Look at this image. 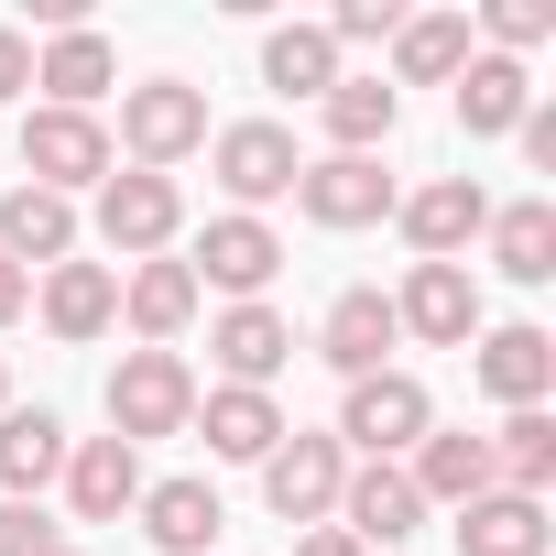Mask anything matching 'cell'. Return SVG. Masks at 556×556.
<instances>
[{
  "label": "cell",
  "mask_w": 556,
  "mask_h": 556,
  "mask_svg": "<svg viewBox=\"0 0 556 556\" xmlns=\"http://www.w3.org/2000/svg\"><path fill=\"white\" fill-rule=\"evenodd\" d=\"M207 175H218V186H229V207L251 218V207H273V197H295L306 153H295V131H285V121H229V131H207Z\"/></svg>",
  "instance_id": "cell-4"
},
{
  "label": "cell",
  "mask_w": 556,
  "mask_h": 556,
  "mask_svg": "<svg viewBox=\"0 0 556 556\" xmlns=\"http://www.w3.org/2000/svg\"><path fill=\"white\" fill-rule=\"evenodd\" d=\"M186 273H197V295L218 285V295H240V306H262V285H273V273H285V240H273L262 218H207L197 229V251H186Z\"/></svg>",
  "instance_id": "cell-7"
},
{
  "label": "cell",
  "mask_w": 556,
  "mask_h": 556,
  "mask_svg": "<svg viewBox=\"0 0 556 556\" xmlns=\"http://www.w3.org/2000/svg\"><path fill=\"white\" fill-rule=\"evenodd\" d=\"M110 77H121V55H110V34H88V23H66V34L34 55L45 110H99V99H110Z\"/></svg>",
  "instance_id": "cell-22"
},
{
  "label": "cell",
  "mask_w": 556,
  "mask_h": 556,
  "mask_svg": "<svg viewBox=\"0 0 556 556\" xmlns=\"http://www.w3.org/2000/svg\"><path fill=\"white\" fill-rule=\"evenodd\" d=\"M207 361H218L240 393H273V371L295 361V328L273 317V306H229V317L207 328Z\"/></svg>",
  "instance_id": "cell-20"
},
{
  "label": "cell",
  "mask_w": 556,
  "mask_h": 556,
  "mask_svg": "<svg viewBox=\"0 0 556 556\" xmlns=\"http://www.w3.org/2000/svg\"><path fill=\"white\" fill-rule=\"evenodd\" d=\"M23 88H34V34H23V23H0V110H12Z\"/></svg>",
  "instance_id": "cell-35"
},
{
  "label": "cell",
  "mask_w": 556,
  "mask_h": 556,
  "mask_svg": "<svg viewBox=\"0 0 556 556\" xmlns=\"http://www.w3.org/2000/svg\"><path fill=\"white\" fill-rule=\"evenodd\" d=\"M197 437H207V458H273L285 447V415H273V393H240V382H218V393H197V415H186Z\"/></svg>",
  "instance_id": "cell-21"
},
{
  "label": "cell",
  "mask_w": 556,
  "mask_h": 556,
  "mask_svg": "<svg viewBox=\"0 0 556 556\" xmlns=\"http://www.w3.org/2000/svg\"><path fill=\"white\" fill-rule=\"evenodd\" d=\"M404 480H415V502H426V513H437V502L458 513V502L502 491V480H491V437H469V426H426V437H415V469H404Z\"/></svg>",
  "instance_id": "cell-16"
},
{
  "label": "cell",
  "mask_w": 556,
  "mask_h": 556,
  "mask_svg": "<svg viewBox=\"0 0 556 556\" xmlns=\"http://www.w3.org/2000/svg\"><path fill=\"white\" fill-rule=\"evenodd\" d=\"M404 34V0H339L328 12V45H393Z\"/></svg>",
  "instance_id": "cell-33"
},
{
  "label": "cell",
  "mask_w": 556,
  "mask_h": 556,
  "mask_svg": "<svg viewBox=\"0 0 556 556\" xmlns=\"http://www.w3.org/2000/svg\"><path fill=\"white\" fill-rule=\"evenodd\" d=\"M55 556H88V545H55Z\"/></svg>",
  "instance_id": "cell-39"
},
{
  "label": "cell",
  "mask_w": 556,
  "mask_h": 556,
  "mask_svg": "<svg viewBox=\"0 0 556 556\" xmlns=\"http://www.w3.org/2000/svg\"><path fill=\"white\" fill-rule=\"evenodd\" d=\"M131 513H142V534H153L164 556H218V523H229L207 480H142Z\"/></svg>",
  "instance_id": "cell-24"
},
{
  "label": "cell",
  "mask_w": 556,
  "mask_h": 556,
  "mask_svg": "<svg viewBox=\"0 0 556 556\" xmlns=\"http://www.w3.org/2000/svg\"><path fill=\"white\" fill-rule=\"evenodd\" d=\"M393 339H404V328H393V295H382V285H350V295L317 317V361H328L339 382H371V371H393V361H382Z\"/></svg>",
  "instance_id": "cell-12"
},
{
  "label": "cell",
  "mask_w": 556,
  "mask_h": 556,
  "mask_svg": "<svg viewBox=\"0 0 556 556\" xmlns=\"http://www.w3.org/2000/svg\"><path fill=\"white\" fill-rule=\"evenodd\" d=\"M295 556H361V545H350L339 523H306V534H295Z\"/></svg>",
  "instance_id": "cell-36"
},
{
  "label": "cell",
  "mask_w": 556,
  "mask_h": 556,
  "mask_svg": "<svg viewBox=\"0 0 556 556\" xmlns=\"http://www.w3.org/2000/svg\"><path fill=\"white\" fill-rule=\"evenodd\" d=\"M317 121H328L339 153H382L393 121H404V99H393V77H339V88L317 99Z\"/></svg>",
  "instance_id": "cell-30"
},
{
  "label": "cell",
  "mask_w": 556,
  "mask_h": 556,
  "mask_svg": "<svg viewBox=\"0 0 556 556\" xmlns=\"http://www.w3.org/2000/svg\"><path fill=\"white\" fill-rule=\"evenodd\" d=\"M121 317H131V339H142V350H175V339L197 328V273H186L175 251L131 262V273H121Z\"/></svg>",
  "instance_id": "cell-14"
},
{
  "label": "cell",
  "mask_w": 556,
  "mask_h": 556,
  "mask_svg": "<svg viewBox=\"0 0 556 556\" xmlns=\"http://www.w3.org/2000/svg\"><path fill=\"white\" fill-rule=\"evenodd\" d=\"M469 371H480V393H491L502 415H523V404L556 393V339H545V328H491Z\"/></svg>",
  "instance_id": "cell-19"
},
{
  "label": "cell",
  "mask_w": 556,
  "mask_h": 556,
  "mask_svg": "<svg viewBox=\"0 0 556 556\" xmlns=\"http://www.w3.org/2000/svg\"><path fill=\"white\" fill-rule=\"evenodd\" d=\"M197 142H207V88H186V77L121 88V142H110V153H131L142 175H175Z\"/></svg>",
  "instance_id": "cell-1"
},
{
  "label": "cell",
  "mask_w": 556,
  "mask_h": 556,
  "mask_svg": "<svg viewBox=\"0 0 556 556\" xmlns=\"http://www.w3.org/2000/svg\"><path fill=\"white\" fill-rule=\"evenodd\" d=\"M0 415H12V361H0Z\"/></svg>",
  "instance_id": "cell-38"
},
{
  "label": "cell",
  "mask_w": 556,
  "mask_h": 556,
  "mask_svg": "<svg viewBox=\"0 0 556 556\" xmlns=\"http://www.w3.org/2000/svg\"><path fill=\"white\" fill-rule=\"evenodd\" d=\"M447 88H458V131H469V142H502V131H523V110H534V77H523L513 55H469Z\"/></svg>",
  "instance_id": "cell-23"
},
{
  "label": "cell",
  "mask_w": 556,
  "mask_h": 556,
  "mask_svg": "<svg viewBox=\"0 0 556 556\" xmlns=\"http://www.w3.org/2000/svg\"><path fill=\"white\" fill-rule=\"evenodd\" d=\"M186 415H197V371H186V350H121V371H110V437H121V447H142V437H186Z\"/></svg>",
  "instance_id": "cell-2"
},
{
  "label": "cell",
  "mask_w": 556,
  "mask_h": 556,
  "mask_svg": "<svg viewBox=\"0 0 556 556\" xmlns=\"http://www.w3.org/2000/svg\"><path fill=\"white\" fill-rule=\"evenodd\" d=\"M480 34H491L480 55H513V66H523V55L556 34V0H491V12H480Z\"/></svg>",
  "instance_id": "cell-32"
},
{
  "label": "cell",
  "mask_w": 556,
  "mask_h": 556,
  "mask_svg": "<svg viewBox=\"0 0 556 556\" xmlns=\"http://www.w3.org/2000/svg\"><path fill=\"white\" fill-rule=\"evenodd\" d=\"M393 328L426 339V350H469V339H480V285H469V262H415L404 295H393Z\"/></svg>",
  "instance_id": "cell-10"
},
{
  "label": "cell",
  "mask_w": 556,
  "mask_h": 556,
  "mask_svg": "<svg viewBox=\"0 0 556 556\" xmlns=\"http://www.w3.org/2000/svg\"><path fill=\"white\" fill-rule=\"evenodd\" d=\"M55 469H66V426H55L45 404H12V415H0V491L34 502Z\"/></svg>",
  "instance_id": "cell-29"
},
{
  "label": "cell",
  "mask_w": 556,
  "mask_h": 556,
  "mask_svg": "<svg viewBox=\"0 0 556 556\" xmlns=\"http://www.w3.org/2000/svg\"><path fill=\"white\" fill-rule=\"evenodd\" d=\"M55 480H66L77 523H121V513L142 502V447H121V437H77Z\"/></svg>",
  "instance_id": "cell-17"
},
{
  "label": "cell",
  "mask_w": 556,
  "mask_h": 556,
  "mask_svg": "<svg viewBox=\"0 0 556 556\" xmlns=\"http://www.w3.org/2000/svg\"><path fill=\"white\" fill-rule=\"evenodd\" d=\"M491 273L502 285H556V207L545 197H513V207H491Z\"/></svg>",
  "instance_id": "cell-26"
},
{
  "label": "cell",
  "mask_w": 556,
  "mask_h": 556,
  "mask_svg": "<svg viewBox=\"0 0 556 556\" xmlns=\"http://www.w3.org/2000/svg\"><path fill=\"white\" fill-rule=\"evenodd\" d=\"M339 480H350V447H339V437H306V426H285V447L262 458L273 523H328V513H339Z\"/></svg>",
  "instance_id": "cell-6"
},
{
  "label": "cell",
  "mask_w": 556,
  "mask_h": 556,
  "mask_svg": "<svg viewBox=\"0 0 556 556\" xmlns=\"http://www.w3.org/2000/svg\"><path fill=\"white\" fill-rule=\"evenodd\" d=\"M295 207L317 229H371V218H393V175H382V153H317L295 175Z\"/></svg>",
  "instance_id": "cell-11"
},
{
  "label": "cell",
  "mask_w": 556,
  "mask_h": 556,
  "mask_svg": "<svg viewBox=\"0 0 556 556\" xmlns=\"http://www.w3.org/2000/svg\"><path fill=\"white\" fill-rule=\"evenodd\" d=\"M175 229H186V197H175V175H110L99 186V240L121 251V262H153V251H175Z\"/></svg>",
  "instance_id": "cell-8"
},
{
  "label": "cell",
  "mask_w": 556,
  "mask_h": 556,
  "mask_svg": "<svg viewBox=\"0 0 556 556\" xmlns=\"http://www.w3.org/2000/svg\"><path fill=\"white\" fill-rule=\"evenodd\" d=\"M66 523H45V502H0V556H55Z\"/></svg>",
  "instance_id": "cell-34"
},
{
  "label": "cell",
  "mask_w": 556,
  "mask_h": 556,
  "mask_svg": "<svg viewBox=\"0 0 556 556\" xmlns=\"http://www.w3.org/2000/svg\"><path fill=\"white\" fill-rule=\"evenodd\" d=\"M0 262H12V273H55V262H77V197L12 186V197H0Z\"/></svg>",
  "instance_id": "cell-15"
},
{
  "label": "cell",
  "mask_w": 556,
  "mask_h": 556,
  "mask_svg": "<svg viewBox=\"0 0 556 556\" xmlns=\"http://www.w3.org/2000/svg\"><path fill=\"white\" fill-rule=\"evenodd\" d=\"M23 175L45 197H77V186H110L121 153H110V121L99 110H34L23 121Z\"/></svg>",
  "instance_id": "cell-3"
},
{
  "label": "cell",
  "mask_w": 556,
  "mask_h": 556,
  "mask_svg": "<svg viewBox=\"0 0 556 556\" xmlns=\"http://www.w3.org/2000/svg\"><path fill=\"white\" fill-rule=\"evenodd\" d=\"M491 480L523 491V502H545V480H556V415H545V404L502 415V437H491Z\"/></svg>",
  "instance_id": "cell-31"
},
{
  "label": "cell",
  "mask_w": 556,
  "mask_h": 556,
  "mask_svg": "<svg viewBox=\"0 0 556 556\" xmlns=\"http://www.w3.org/2000/svg\"><path fill=\"white\" fill-rule=\"evenodd\" d=\"M23 306H34V273H12V262H0V328H12Z\"/></svg>",
  "instance_id": "cell-37"
},
{
  "label": "cell",
  "mask_w": 556,
  "mask_h": 556,
  "mask_svg": "<svg viewBox=\"0 0 556 556\" xmlns=\"http://www.w3.org/2000/svg\"><path fill=\"white\" fill-rule=\"evenodd\" d=\"M339 534L371 556V545H404V534H426V502H415V480L404 469H382V458H361L350 480H339Z\"/></svg>",
  "instance_id": "cell-13"
},
{
  "label": "cell",
  "mask_w": 556,
  "mask_h": 556,
  "mask_svg": "<svg viewBox=\"0 0 556 556\" xmlns=\"http://www.w3.org/2000/svg\"><path fill=\"white\" fill-rule=\"evenodd\" d=\"M34 306H45V328H55L66 350H88V339L121 328V273H110V262H55Z\"/></svg>",
  "instance_id": "cell-18"
},
{
  "label": "cell",
  "mask_w": 556,
  "mask_h": 556,
  "mask_svg": "<svg viewBox=\"0 0 556 556\" xmlns=\"http://www.w3.org/2000/svg\"><path fill=\"white\" fill-rule=\"evenodd\" d=\"M393 229L415 240V262H458V251L491 229V186H480V175H437V186L393 197Z\"/></svg>",
  "instance_id": "cell-9"
},
{
  "label": "cell",
  "mask_w": 556,
  "mask_h": 556,
  "mask_svg": "<svg viewBox=\"0 0 556 556\" xmlns=\"http://www.w3.org/2000/svg\"><path fill=\"white\" fill-rule=\"evenodd\" d=\"M469 55H480V45H469V12H404V34H393V77H404V88H447ZM404 88H393V99H404Z\"/></svg>",
  "instance_id": "cell-27"
},
{
  "label": "cell",
  "mask_w": 556,
  "mask_h": 556,
  "mask_svg": "<svg viewBox=\"0 0 556 556\" xmlns=\"http://www.w3.org/2000/svg\"><path fill=\"white\" fill-rule=\"evenodd\" d=\"M437 426V404H426V382L415 371H371V382H350V404H339V447H361V458H415V437Z\"/></svg>",
  "instance_id": "cell-5"
},
{
  "label": "cell",
  "mask_w": 556,
  "mask_h": 556,
  "mask_svg": "<svg viewBox=\"0 0 556 556\" xmlns=\"http://www.w3.org/2000/svg\"><path fill=\"white\" fill-rule=\"evenodd\" d=\"M350 66H339V45H328V23H273L262 34V88H285V99H328Z\"/></svg>",
  "instance_id": "cell-28"
},
{
  "label": "cell",
  "mask_w": 556,
  "mask_h": 556,
  "mask_svg": "<svg viewBox=\"0 0 556 556\" xmlns=\"http://www.w3.org/2000/svg\"><path fill=\"white\" fill-rule=\"evenodd\" d=\"M545 545H556L545 502H523V491H480V502H458V556H545Z\"/></svg>",
  "instance_id": "cell-25"
}]
</instances>
